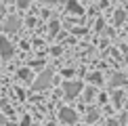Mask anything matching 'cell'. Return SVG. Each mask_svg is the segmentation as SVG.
Returning a JSON list of instances; mask_svg holds the SVG:
<instances>
[{
	"mask_svg": "<svg viewBox=\"0 0 128 126\" xmlns=\"http://www.w3.org/2000/svg\"><path fill=\"white\" fill-rule=\"evenodd\" d=\"M19 4H21V6H25V4H28V0H19Z\"/></svg>",
	"mask_w": 128,
	"mask_h": 126,
	"instance_id": "obj_2",
	"label": "cell"
},
{
	"mask_svg": "<svg viewBox=\"0 0 128 126\" xmlns=\"http://www.w3.org/2000/svg\"><path fill=\"white\" fill-rule=\"evenodd\" d=\"M0 44H2V55H4V57H8V55H10V46H8V42L0 38Z\"/></svg>",
	"mask_w": 128,
	"mask_h": 126,
	"instance_id": "obj_1",
	"label": "cell"
}]
</instances>
